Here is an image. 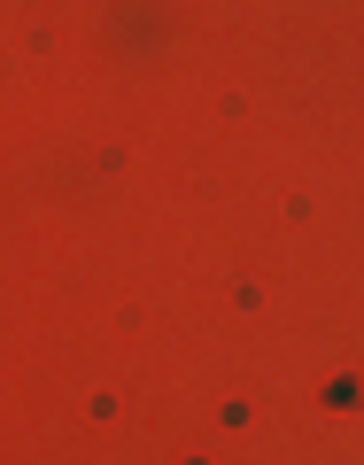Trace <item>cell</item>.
<instances>
[]
</instances>
